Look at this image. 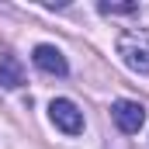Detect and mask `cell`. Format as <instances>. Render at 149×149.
Returning a JSON list of instances; mask_svg holds the SVG:
<instances>
[{
	"mask_svg": "<svg viewBox=\"0 0 149 149\" xmlns=\"http://www.w3.org/2000/svg\"><path fill=\"white\" fill-rule=\"evenodd\" d=\"M49 118H52V125L63 128L66 135H80V132H83V111L76 108L73 101H66V97H56V101L49 104Z\"/></svg>",
	"mask_w": 149,
	"mask_h": 149,
	"instance_id": "7a4b0ae2",
	"label": "cell"
},
{
	"mask_svg": "<svg viewBox=\"0 0 149 149\" xmlns=\"http://www.w3.org/2000/svg\"><path fill=\"white\" fill-rule=\"evenodd\" d=\"M111 118L114 125L125 132V135H135L142 125H146V108L139 101H114L111 104Z\"/></svg>",
	"mask_w": 149,
	"mask_h": 149,
	"instance_id": "3957f363",
	"label": "cell"
},
{
	"mask_svg": "<svg viewBox=\"0 0 149 149\" xmlns=\"http://www.w3.org/2000/svg\"><path fill=\"white\" fill-rule=\"evenodd\" d=\"M118 56L132 73H149V35L146 31H121Z\"/></svg>",
	"mask_w": 149,
	"mask_h": 149,
	"instance_id": "6da1fadb",
	"label": "cell"
},
{
	"mask_svg": "<svg viewBox=\"0 0 149 149\" xmlns=\"http://www.w3.org/2000/svg\"><path fill=\"white\" fill-rule=\"evenodd\" d=\"M101 14H135L139 3H97Z\"/></svg>",
	"mask_w": 149,
	"mask_h": 149,
	"instance_id": "8992f818",
	"label": "cell"
},
{
	"mask_svg": "<svg viewBox=\"0 0 149 149\" xmlns=\"http://www.w3.org/2000/svg\"><path fill=\"white\" fill-rule=\"evenodd\" d=\"M0 83H3L7 90H17V87L24 83V66H21V59L10 56V52L0 56Z\"/></svg>",
	"mask_w": 149,
	"mask_h": 149,
	"instance_id": "5b68a950",
	"label": "cell"
},
{
	"mask_svg": "<svg viewBox=\"0 0 149 149\" xmlns=\"http://www.w3.org/2000/svg\"><path fill=\"white\" fill-rule=\"evenodd\" d=\"M31 63H35L42 73H49V76H66V73H70V66H66V56H63L56 45H35V52H31Z\"/></svg>",
	"mask_w": 149,
	"mask_h": 149,
	"instance_id": "277c9868",
	"label": "cell"
}]
</instances>
